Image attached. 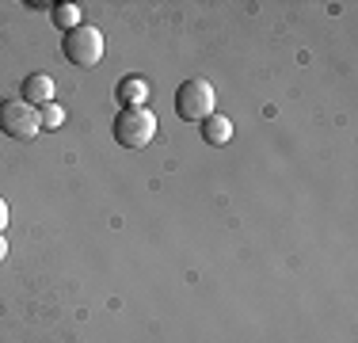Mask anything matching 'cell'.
<instances>
[{"label": "cell", "instance_id": "cell-1", "mask_svg": "<svg viewBox=\"0 0 358 343\" xmlns=\"http://www.w3.org/2000/svg\"><path fill=\"white\" fill-rule=\"evenodd\" d=\"M157 134V115L149 107H126L115 118V141L122 149H145Z\"/></svg>", "mask_w": 358, "mask_h": 343}, {"label": "cell", "instance_id": "cell-2", "mask_svg": "<svg viewBox=\"0 0 358 343\" xmlns=\"http://www.w3.org/2000/svg\"><path fill=\"white\" fill-rule=\"evenodd\" d=\"M214 103H217V92L210 80H183L176 92V115L183 122H202V118L214 115Z\"/></svg>", "mask_w": 358, "mask_h": 343}, {"label": "cell", "instance_id": "cell-3", "mask_svg": "<svg viewBox=\"0 0 358 343\" xmlns=\"http://www.w3.org/2000/svg\"><path fill=\"white\" fill-rule=\"evenodd\" d=\"M65 57H69L76 69H96L103 62V34L96 27H88V23L65 31Z\"/></svg>", "mask_w": 358, "mask_h": 343}, {"label": "cell", "instance_id": "cell-4", "mask_svg": "<svg viewBox=\"0 0 358 343\" xmlns=\"http://www.w3.org/2000/svg\"><path fill=\"white\" fill-rule=\"evenodd\" d=\"M0 130L8 137H15V141H31V137L42 130L38 111L23 99H4L0 103Z\"/></svg>", "mask_w": 358, "mask_h": 343}, {"label": "cell", "instance_id": "cell-5", "mask_svg": "<svg viewBox=\"0 0 358 343\" xmlns=\"http://www.w3.org/2000/svg\"><path fill=\"white\" fill-rule=\"evenodd\" d=\"M20 96H23V103H31V107H46V103H54V80H50L46 73H31L27 80L20 84Z\"/></svg>", "mask_w": 358, "mask_h": 343}, {"label": "cell", "instance_id": "cell-6", "mask_svg": "<svg viewBox=\"0 0 358 343\" xmlns=\"http://www.w3.org/2000/svg\"><path fill=\"white\" fill-rule=\"evenodd\" d=\"M115 99H118V107H145L149 103V84L141 80V76H122L118 80V88H115Z\"/></svg>", "mask_w": 358, "mask_h": 343}, {"label": "cell", "instance_id": "cell-7", "mask_svg": "<svg viewBox=\"0 0 358 343\" xmlns=\"http://www.w3.org/2000/svg\"><path fill=\"white\" fill-rule=\"evenodd\" d=\"M229 137H233V122H229L225 115H210V118H202V141L206 145H225Z\"/></svg>", "mask_w": 358, "mask_h": 343}, {"label": "cell", "instance_id": "cell-8", "mask_svg": "<svg viewBox=\"0 0 358 343\" xmlns=\"http://www.w3.org/2000/svg\"><path fill=\"white\" fill-rule=\"evenodd\" d=\"M54 23H57V27H65V31L80 27V8H76V4H54Z\"/></svg>", "mask_w": 358, "mask_h": 343}, {"label": "cell", "instance_id": "cell-9", "mask_svg": "<svg viewBox=\"0 0 358 343\" xmlns=\"http://www.w3.org/2000/svg\"><path fill=\"white\" fill-rule=\"evenodd\" d=\"M38 122H42V130H57V126L65 122V111L57 107V103H46V107L38 111Z\"/></svg>", "mask_w": 358, "mask_h": 343}, {"label": "cell", "instance_id": "cell-10", "mask_svg": "<svg viewBox=\"0 0 358 343\" xmlns=\"http://www.w3.org/2000/svg\"><path fill=\"white\" fill-rule=\"evenodd\" d=\"M4 225H8V202L0 199V233H4Z\"/></svg>", "mask_w": 358, "mask_h": 343}, {"label": "cell", "instance_id": "cell-11", "mask_svg": "<svg viewBox=\"0 0 358 343\" xmlns=\"http://www.w3.org/2000/svg\"><path fill=\"white\" fill-rule=\"evenodd\" d=\"M8 255V244H4V233H0V260Z\"/></svg>", "mask_w": 358, "mask_h": 343}]
</instances>
